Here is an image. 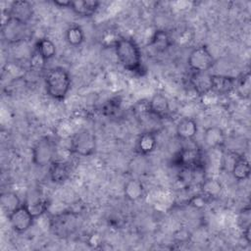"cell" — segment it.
<instances>
[{
    "instance_id": "obj_1",
    "label": "cell",
    "mask_w": 251,
    "mask_h": 251,
    "mask_svg": "<svg viewBox=\"0 0 251 251\" xmlns=\"http://www.w3.org/2000/svg\"><path fill=\"white\" fill-rule=\"evenodd\" d=\"M118 61L128 72L141 75L143 70L142 54L135 40L128 37H120L114 45Z\"/></svg>"
},
{
    "instance_id": "obj_2",
    "label": "cell",
    "mask_w": 251,
    "mask_h": 251,
    "mask_svg": "<svg viewBox=\"0 0 251 251\" xmlns=\"http://www.w3.org/2000/svg\"><path fill=\"white\" fill-rule=\"evenodd\" d=\"M44 81L47 94L58 101H62L66 98L72 85L71 75L63 67L50 69L45 75Z\"/></svg>"
},
{
    "instance_id": "obj_3",
    "label": "cell",
    "mask_w": 251,
    "mask_h": 251,
    "mask_svg": "<svg viewBox=\"0 0 251 251\" xmlns=\"http://www.w3.org/2000/svg\"><path fill=\"white\" fill-rule=\"evenodd\" d=\"M79 214L75 211L66 210L53 215L50 218L49 226L51 231L58 237L73 235L79 226Z\"/></svg>"
},
{
    "instance_id": "obj_4",
    "label": "cell",
    "mask_w": 251,
    "mask_h": 251,
    "mask_svg": "<svg viewBox=\"0 0 251 251\" xmlns=\"http://www.w3.org/2000/svg\"><path fill=\"white\" fill-rule=\"evenodd\" d=\"M97 141L93 131L87 128L76 131L71 138L70 150L81 157H89L96 151Z\"/></svg>"
},
{
    "instance_id": "obj_5",
    "label": "cell",
    "mask_w": 251,
    "mask_h": 251,
    "mask_svg": "<svg viewBox=\"0 0 251 251\" xmlns=\"http://www.w3.org/2000/svg\"><path fill=\"white\" fill-rule=\"evenodd\" d=\"M56 145L50 136L40 137L31 148V160L38 168L50 166L54 161Z\"/></svg>"
},
{
    "instance_id": "obj_6",
    "label": "cell",
    "mask_w": 251,
    "mask_h": 251,
    "mask_svg": "<svg viewBox=\"0 0 251 251\" xmlns=\"http://www.w3.org/2000/svg\"><path fill=\"white\" fill-rule=\"evenodd\" d=\"M187 65L192 73H208L215 65V59L206 45H199L190 51Z\"/></svg>"
},
{
    "instance_id": "obj_7",
    "label": "cell",
    "mask_w": 251,
    "mask_h": 251,
    "mask_svg": "<svg viewBox=\"0 0 251 251\" xmlns=\"http://www.w3.org/2000/svg\"><path fill=\"white\" fill-rule=\"evenodd\" d=\"M36 217L29 209L26 202L22 203L17 209L8 215V220L11 227L18 233H23L28 230Z\"/></svg>"
},
{
    "instance_id": "obj_8",
    "label": "cell",
    "mask_w": 251,
    "mask_h": 251,
    "mask_svg": "<svg viewBox=\"0 0 251 251\" xmlns=\"http://www.w3.org/2000/svg\"><path fill=\"white\" fill-rule=\"evenodd\" d=\"M2 36L7 43H19L28 35L27 25L11 19L7 14V19L2 24Z\"/></svg>"
},
{
    "instance_id": "obj_9",
    "label": "cell",
    "mask_w": 251,
    "mask_h": 251,
    "mask_svg": "<svg viewBox=\"0 0 251 251\" xmlns=\"http://www.w3.org/2000/svg\"><path fill=\"white\" fill-rule=\"evenodd\" d=\"M176 163L183 170L202 168V152L197 146H185L176 154Z\"/></svg>"
},
{
    "instance_id": "obj_10",
    "label": "cell",
    "mask_w": 251,
    "mask_h": 251,
    "mask_svg": "<svg viewBox=\"0 0 251 251\" xmlns=\"http://www.w3.org/2000/svg\"><path fill=\"white\" fill-rule=\"evenodd\" d=\"M7 14L11 19L27 25L33 17V6L25 0L14 1L11 3Z\"/></svg>"
},
{
    "instance_id": "obj_11",
    "label": "cell",
    "mask_w": 251,
    "mask_h": 251,
    "mask_svg": "<svg viewBox=\"0 0 251 251\" xmlns=\"http://www.w3.org/2000/svg\"><path fill=\"white\" fill-rule=\"evenodd\" d=\"M148 112L158 119H165L170 114V102L167 96L162 93H156L147 102Z\"/></svg>"
},
{
    "instance_id": "obj_12",
    "label": "cell",
    "mask_w": 251,
    "mask_h": 251,
    "mask_svg": "<svg viewBox=\"0 0 251 251\" xmlns=\"http://www.w3.org/2000/svg\"><path fill=\"white\" fill-rule=\"evenodd\" d=\"M235 77L223 75H212L211 91L218 96L227 95L234 90Z\"/></svg>"
},
{
    "instance_id": "obj_13",
    "label": "cell",
    "mask_w": 251,
    "mask_h": 251,
    "mask_svg": "<svg viewBox=\"0 0 251 251\" xmlns=\"http://www.w3.org/2000/svg\"><path fill=\"white\" fill-rule=\"evenodd\" d=\"M198 131V126L194 119L192 118H182L178 121L176 126V136L183 141L192 140Z\"/></svg>"
},
{
    "instance_id": "obj_14",
    "label": "cell",
    "mask_w": 251,
    "mask_h": 251,
    "mask_svg": "<svg viewBox=\"0 0 251 251\" xmlns=\"http://www.w3.org/2000/svg\"><path fill=\"white\" fill-rule=\"evenodd\" d=\"M72 167L66 161H53L49 169V176L54 183H63L71 176Z\"/></svg>"
},
{
    "instance_id": "obj_15",
    "label": "cell",
    "mask_w": 251,
    "mask_h": 251,
    "mask_svg": "<svg viewBox=\"0 0 251 251\" xmlns=\"http://www.w3.org/2000/svg\"><path fill=\"white\" fill-rule=\"evenodd\" d=\"M203 141L205 145L211 149L221 148L226 142V134L220 126H209L204 130Z\"/></svg>"
},
{
    "instance_id": "obj_16",
    "label": "cell",
    "mask_w": 251,
    "mask_h": 251,
    "mask_svg": "<svg viewBox=\"0 0 251 251\" xmlns=\"http://www.w3.org/2000/svg\"><path fill=\"white\" fill-rule=\"evenodd\" d=\"M157 146V136L155 131H144L140 133L136 140L135 150L140 155H148L152 153Z\"/></svg>"
},
{
    "instance_id": "obj_17",
    "label": "cell",
    "mask_w": 251,
    "mask_h": 251,
    "mask_svg": "<svg viewBox=\"0 0 251 251\" xmlns=\"http://www.w3.org/2000/svg\"><path fill=\"white\" fill-rule=\"evenodd\" d=\"M100 2L97 0L72 1L70 9L79 17L87 18L93 16L99 9Z\"/></svg>"
},
{
    "instance_id": "obj_18",
    "label": "cell",
    "mask_w": 251,
    "mask_h": 251,
    "mask_svg": "<svg viewBox=\"0 0 251 251\" xmlns=\"http://www.w3.org/2000/svg\"><path fill=\"white\" fill-rule=\"evenodd\" d=\"M190 84L195 92L201 97L211 91L212 75L208 73H193L190 76Z\"/></svg>"
},
{
    "instance_id": "obj_19",
    "label": "cell",
    "mask_w": 251,
    "mask_h": 251,
    "mask_svg": "<svg viewBox=\"0 0 251 251\" xmlns=\"http://www.w3.org/2000/svg\"><path fill=\"white\" fill-rule=\"evenodd\" d=\"M124 195L126 200L136 202L144 195V185L141 180L137 178L128 179L124 185Z\"/></svg>"
},
{
    "instance_id": "obj_20",
    "label": "cell",
    "mask_w": 251,
    "mask_h": 251,
    "mask_svg": "<svg viewBox=\"0 0 251 251\" xmlns=\"http://www.w3.org/2000/svg\"><path fill=\"white\" fill-rule=\"evenodd\" d=\"M250 173L251 167L249 161L242 156H238L230 168V174L233 178L238 181L245 180L249 177Z\"/></svg>"
},
{
    "instance_id": "obj_21",
    "label": "cell",
    "mask_w": 251,
    "mask_h": 251,
    "mask_svg": "<svg viewBox=\"0 0 251 251\" xmlns=\"http://www.w3.org/2000/svg\"><path fill=\"white\" fill-rule=\"evenodd\" d=\"M201 193L208 197L210 200L218 198L223 191L222 182L215 177L203 178L200 184Z\"/></svg>"
},
{
    "instance_id": "obj_22",
    "label": "cell",
    "mask_w": 251,
    "mask_h": 251,
    "mask_svg": "<svg viewBox=\"0 0 251 251\" xmlns=\"http://www.w3.org/2000/svg\"><path fill=\"white\" fill-rule=\"evenodd\" d=\"M56 51L55 43L48 37L40 38L35 44V52L44 62L55 57Z\"/></svg>"
},
{
    "instance_id": "obj_23",
    "label": "cell",
    "mask_w": 251,
    "mask_h": 251,
    "mask_svg": "<svg viewBox=\"0 0 251 251\" xmlns=\"http://www.w3.org/2000/svg\"><path fill=\"white\" fill-rule=\"evenodd\" d=\"M149 45L157 52H165L172 45L170 34L164 29H158L151 37Z\"/></svg>"
},
{
    "instance_id": "obj_24",
    "label": "cell",
    "mask_w": 251,
    "mask_h": 251,
    "mask_svg": "<svg viewBox=\"0 0 251 251\" xmlns=\"http://www.w3.org/2000/svg\"><path fill=\"white\" fill-rule=\"evenodd\" d=\"M233 91H235L237 96L242 99H248L250 97L251 75L249 71L243 73L238 77H235V85Z\"/></svg>"
},
{
    "instance_id": "obj_25",
    "label": "cell",
    "mask_w": 251,
    "mask_h": 251,
    "mask_svg": "<svg viewBox=\"0 0 251 251\" xmlns=\"http://www.w3.org/2000/svg\"><path fill=\"white\" fill-rule=\"evenodd\" d=\"M65 38L69 45L73 47H78L84 42L85 35L81 26L77 25H73L67 28Z\"/></svg>"
},
{
    "instance_id": "obj_26",
    "label": "cell",
    "mask_w": 251,
    "mask_h": 251,
    "mask_svg": "<svg viewBox=\"0 0 251 251\" xmlns=\"http://www.w3.org/2000/svg\"><path fill=\"white\" fill-rule=\"evenodd\" d=\"M0 203H1L3 210L8 215L22 204L19 196L16 193L10 192V191L2 193V195L0 197Z\"/></svg>"
},
{
    "instance_id": "obj_27",
    "label": "cell",
    "mask_w": 251,
    "mask_h": 251,
    "mask_svg": "<svg viewBox=\"0 0 251 251\" xmlns=\"http://www.w3.org/2000/svg\"><path fill=\"white\" fill-rule=\"evenodd\" d=\"M237 222H238V226L242 230L251 226V212H250V207L248 205L239 212L237 217Z\"/></svg>"
},
{
    "instance_id": "obj_28",
    "label": "cell",
    "mask_w": 251,
    "mask_h": 251,
    "mask_svg": "<svg viewBox=\"0 0 251 251\" xmlns=\"http://www.w3.org/2000/svg\"><path fill=\"white\" fill-rule=\"evenodd\" d=\"M121 101L119 98H112L105 103L102 108V112L107 117H112L120 110Z\"/></svg>"
},
{
    "instance_id": "obj_29",
    "label": "cell",
    "mask_w": 251,
    "mask_h": 251,
    "mask_svg": "<svg viewBox=\"0 0 251 251\" xmlns=\"http://www.w3.org/2000/svg\"><path fill=\"white\" fill-rule=\"evenodd\" d=\"M209 201H210V199L200 192L199 194L194 195L190 198V200L188 201V205H190L191 207H193L195 209H202L208 204Z\"/></svg>"
},
{
    "instance_id": "obj_30",
    "label": "cell",
    "mask_w": 251,
    "mask_h": 251,
    "mask_svg": "<svg viewBox=\"0 0 251 251\" xmlns=\"http://www.w3.org/2000/svg\"><path fill=\"white\" fill-rule=\"evenodd\" d=\"M53 4L60 8H70L72 1H70V0H54Z\"/></svg>"
},
{
    "instance_id": "obj_31",
    "label": "cell",
    "mask_w": 251,
    "mask_h": 251,
    "mask_svg": "<svg viewBox=\"0 0 251 251\" xmlns=\"http://www.w3.org/2000/svg\"><path fill=\"white\" fill-rule=\"evenodd\" d=\"M242 231H243V238L245 239L246 243L250 244V242H251V235H250V233H251V226L243 229Z\"/></svg>"
}]
</instances>
